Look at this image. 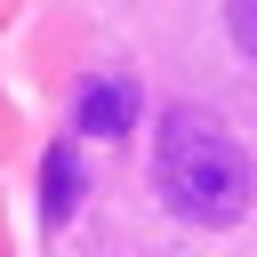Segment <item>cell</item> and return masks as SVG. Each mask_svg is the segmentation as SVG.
<instances>
[{"instance_id":"cell-1","label":"cell","mask_w":257,"mask_h":257,"mask_svg":"<svg viewBox=\"0 0 257 257\" xmlns=\"http://www.w3.org/2000/svg\"><path fill=\"white\" fill-rule=\"evenodd\" d=\"M153 193L177 225H201V233H225L249 217V153L241 137L209 112V104H169L161 128H153Z\"/></svg>"},{"instance_id":"cell-2","label":"cell","mask_w":257,"mask_h":257,"mask_svg":"<svg viewBox=\"0 0 257 257\" xmlns=\"http://www.w3.org/2000/svg\"><path fill=\"white\" fill-rule=\"evenodd\" d=\"M128 120H137V80H88L80 88V112H72L80 137H128Z\"/></svg>"},{"instance_id":"cell-3","label":"cell","mask_w":257,"mask_h":257,"mask_svg":"<svg viewBox=\"0 0 257 257\" xmlns=\"http://www.w3.org/2000/svg\"><path fill=\"white\" fill-rule=\"evenodd\" d=\"M80 185H88V169H80V153L56 137V145L40 153V217H48V225H64V217L80 209Z\"/></svg>"},{"instance_id":"cell-4","label":"cell","mask_w":257,"mask_h":257,"mask_svg":"<svg viewBox=\"0 0 257 257\" xmlns=\"http://www.w3.org/2000/svg\"><path fill=\"white\" fill-rule=\"evenodd\" d=\"M225 32L241 56H257V0H225Z\"/></svg>"}]
</instances>
